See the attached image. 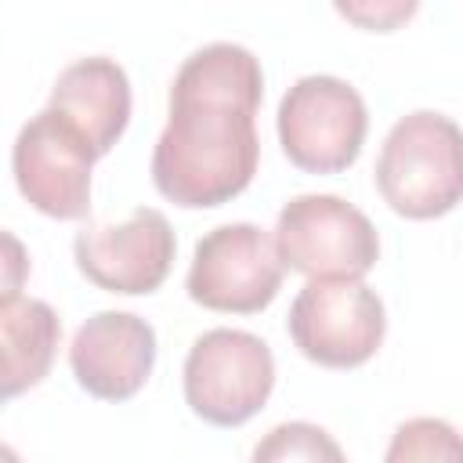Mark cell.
Instances as JSON below:
<instances>
[{"instance_id": "obj_10", "label": "cell", "mask_w": 463, "mask_h": 463, "mask_svg": "<svg viewBox=\"0 0 463 463\" xmlns=\"http://www.w3.org/2000/svg\"><path fill=\"white\" fill-rule=\"evenodd\" d=\"M69 365L87 394L127 402L145 387L156 365V329L130 311H98L76 329Z\"/></svg>"}, {"instance_id": "obj_2", "label": "cell", "mask_w": 463, "mask_h": 463, "mask_svg": "<svg viewBox=\"0 0 463 463\" xmlns=\"http://www.w3.org/2000/svg\"><path fill=\"white\" fill-rule=\"evenodd\" d=\"M459 127L445 112L416 109L402 116L376 159V188L383 203L412 221H430L449 213L463 192V156Z\"/></svg>"}, {"instance_id": "obj_3", "label": "cell", "mask_w": 463, "mask_h": 463, "mask_svg": "<svg viewBox=\"0 0 463 463\" xmlns=\"http://www.w3.org/2000/svg\"><path fill=\"white\" fill-rule=\"evenodd\" d=\"M275 253L282 268L307 279H362L380 257L373 221L340 195H293L275 221Z\"/></svg>"}, {"instance_id": "obj_7", "label": "cell", "mask_w": 463, "mask_h": 463, "mask_svg": "<svg viewBox=\"0 0 463 463\" xmlns=\"http://www.w3.org/2000/svg\"><path fill=\"white\" fill-rule=\"evenodd\" d=\"M282 271L271 235L250 221H235L217 224L195 242L184 289L210 311L253 315L279 297Z\"/></svg>"}, {"instance_id": "obj_14", "label": "cell", "mask_w": 463, "mask_h": 463, "mask_svg": "<svg viewBox=\"0 0 463 463\" xmlns=\"http://www.w3.org/2000/svg\"><path fill=\"white\" fill-rule=\"evenodd\" d=\"M383 463H463L459 434L449 420L412 416L391 434Z\"/></svg>"}, {"instance_id": "obj_6", "label": "cell", "mask_w": 463, "mask_h": 463, "mask_svg": "<svg viewBox=\"0 0 463 463\" xmlns=\"http://www.w3.org/2000/svg\"><path fill=\"white\" fill-rule=\"evenodd\" d=\"M289 336L326 369H354L383 344V300L362 279H307L289 304Z\"/></svg>"}, {"instance_id": "obj_4", "label": "cell", "mask_w": 463, "mask_h": 463, "mask_svg": "<svg viewBox=\"0 0 463 463\" xmlns=\"http://www.w3.org/2000/svg\"><path fill=\"white\" fill-rule=\"evenodd\" d=\"M184 402L213 427H239L257 416L275 387L271 347L246 329H206L184 358Z\"/></svg>"}, {"instance_id": "obj_8", "label": "cell", "mask_w": 463, "mask_h": 463, "mask_svg": "<svg viewBox=\"0 0 463 463\" xmlns=\"http://www.w3.org/2000/svg\"><path fill=\"white\" fill-rule=\"evenodd\" d=\"M90 145L51 109L36 112L14 137L11 170L22 199L47 217L80 221L90 213Z\"/></svg>"}, {"instance_id": "obj_13", "label": "cell", "mask_w": 463, "mask_h": 463, "mask_svg": "<svg viewBox=\"0 0 463 463\" xmlns=\"http://www.w3.org/2000/svg\"><path fill=\"white\" fill-rule=\"evenodd\" d=\"M250 463H347V456L326 427L307 420H286L253 445Z\"/></svg>"}, {"instance_id": "obj_16", "label": "cell", "mask_w": 463, "mask_h": 463, "mask_svg": "<svg viewBox=\"0 0 463 463\" xmlns=\"http://www.w3.org/2000/svg\"><path fill=\"white\" fill-rule=\"evenodd\" d=\"M336 11H340L344 18L365 25V29L387 33V29H394L398 22H405V18L416 11V4H412V0H405V4H402V0H387V4H336Z\"/></svg>"}, {"instance_id": "obj_12", "label": "cell", "mask_w": 463, "mask_h": 463, "mask_svg": "<svg viewBox=\"0 0 463 463\" xmlns=\"http://www.w3.org/2000/svg\"><path fill=\"white\" fill-rule=\"evenodd\" d=\"M58 340L61 322L47 300L14 297L0 304V405L51 373Z\"/></svg>"}, {"instance_id": "obj_17", "label": "cell", "mask_w": 463, "mask_h": 463, "mask_svg": "<svg viewBox=\"0 0 463 463\" xmlns=\"http://www.w3.org/2000/svg\"><path fill=\"white\" fill-rule=\"evenodd\" d=\"M0 463H22V459H18V452H14L11 445H4V441H0Z\"/></svg>"}, {"instance_id": "obj_1", "label": "cell", "mask_w": 463, "mask_h": 463, "mask_svg": "<svg viewBox=\"0 0 463 463\" xmlns=\"http://www.w3.org/2000/svg\"><path fill=\"white\" fill-rule=\"evenodd\" d=\"M264 72L250 47L213 40L192 51L170 83V119L152 148V181L177 206L235 199L257 174V109Z\"/></svg>"}, {"instance_id": "obj_9", "label": "cell", "mask_w": 463, "mask_h": 463, "mask_svg": "<svg viewBox=\"0 0 463 463\" xmlns=\"http://www.w3.org/2000/svg\"><path fill=\"white\" fill-rule=\"evenodd\" d=\"M76 268L109 293L137 297L163 286L170 275L177 239L156 206H137L116 224H87L76 242Z\"/></svg>"}, {"instance_id": "obj_5", "label": "cell", "mask_w": 463, "mask_h": 463, "mask_svg": "<svg viewBox=\"0 0 463 463\" xmlns=\"http://www.w3.org/2000/svg\"><path fill=\"white\" fill-rule=\"evenodd\" d=\"M275 127L293 166L307 174H336L358 159L369 112L347 80L311 72L282 94Z\"/></svg>"}, {"instance_id": "obj_11", "label": "cell", "mask_w": 463, "mask_h": 463, "mask_svg": "<svg viewBox=\"0 0 463 463\" xmlns=\"http://www.w3.org/2000/svg\"><path fill=\"white\" fill-rule=\"evenodd\" d=\"M47 109L58 112L101 159L130 119V80L119 61L105 54L69 61L47 98Z\"/></svg>"}, {"instance_id": "obj_15", "label": "cell", "mask_w": 463, "mask_h": 463, "mask_svg": "<svg viewBox=\"0 0 463 463\" xmlns=\"http://www.w3.org/2000/svg\"><path fill=\"white\" fill-rule=\"evenodd\" d=\"M25 279H29V250L18 235L0 228V304L22 297Z\"/></svg>"}]
</instances>
